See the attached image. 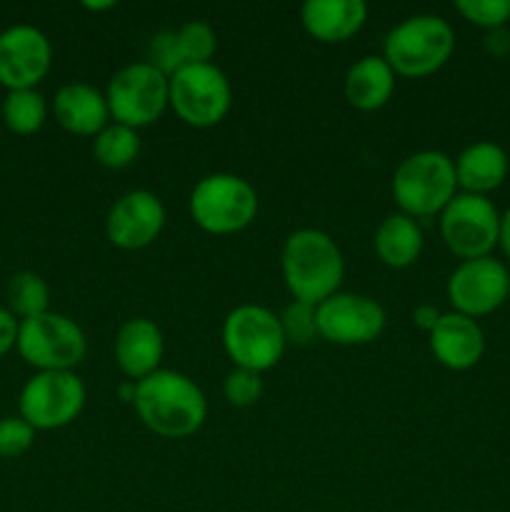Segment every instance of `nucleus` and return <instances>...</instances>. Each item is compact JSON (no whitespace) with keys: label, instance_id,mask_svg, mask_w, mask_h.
Listing matches in <instances>:
<instances>
[{"label":"nucleus","instance_id":"obj_1","mask_svg":"<svg viewBox=\"0 0 510 512\" xmlns=\"http://www.w3.org/2000/svg\"><path fill=\"white\" fill-rule=\"evenodd\" d=\"M133 408L150 433L168 440L198 433L208 418V400L200 385L185 373L165 368L135 383Z\"/></svg>","mask_w":510,"mask_h":512},{"label":"nucleus","instance_id":"obj_2","mask_svg":"<svg viewBox=\"0 0 510 512\" xmlns=\"http://www.w3.org/2000/svg\"><path fill=\"white\" fill-rule=\"evenodd\" d=\"M283 280L298 303L320 305L340 293L345 258L340 245L325 230L300 228L288 235L280 255Z\"/></svg>","mask_w":510,"mask_h":512},{"label":"nucleus","instance_id":"obj_3","mask_svg":"<svg viewBox=\"0 0 510 512\" xmlns=\"http://www.w3.org/2000/svg\"><path fill=\"white\" fill-rule=\"evenodd\" d=\"M453 48L455 33L448 20L433 13H418L385 35L383 58L395 75L425 78L448 63Z\"/></svg>","mask_w":510,"mask_h":512},{"label":"nucleus","instance_id":"obj_4","mask_svg":"<svg viewBox=\"0 0 510 512\" xmlns=\"http://www.w3.org/2000/svg\"><path fill=\"white\" fill-rule=\"evenodd\" d=\"M458 178L455 160L440 150H418L400 160L393 173V198L410 218H430L443 213L455 198Z\"/></svg>","mask_w":510,"mask_h":512},{"label":"nucleus","instance_id":"obj_5","mask_svg":"<svg viewBox=\"0 0 510 512\" xmlns=\"http://www.w3.org/2000/svg\"><path fill=\"white\" fill-rule=\"evenodd\" d=\"M283 325L280 315L265 305L245 303L230 310L223 320V348L235 368L253 370L263 375L275 368L285 353Z\"/></svg>","mask_w":510,"mask_h":512},{"label":"nucleus","instance_id":"obj_6","mask_svg":"<svg viewBox=\"0 0 510 512\" xmlns=\"http://www.w3.org/2000/svg\"><path fill=\"white\" fill-rule=\"evenodd\" d=\"M190 218L210 235H233L258 215V193L235 173H213L198 180L188 200Z\"/></svg>","mask_w":510,"mask_h":512},{"label":"nucleus","instance_id":"obj_7","mask_svg":"<svg viewBox=\"0 0 510 512\" xmlns=\"http://www.w3.org/2000/svg\"><path fill=\"white\" fill-rule=\"evenodd\" d=\"M105 100L113 123L148 128L170 105V78L148 60L130 63L110 78Z\"/></svg>","mask_w":510,"mask_h":512},{"label":"nucleus","instance_id":"obj_8","mask_svg":"<svg viewBox=\"0 0 510 512\" xmlns=\"http://www.w3.org/2000/svg\"><path fill=\"white\" fill-rule=\"evenodd\" d=\"M15 350L38 373L73 370L75 365L83 363L88 353V340L73 318L48 310L35 318L20 320Z\"/></svg>","mask_w":510,"mask_h":512},{"label":"nucleus","instance_id":"obj_9","mask_svg":"<svg viewBox=\"0 0 510 512\" xmlns=\"http://www.w3.org/2000/svg\"><path fill=\"white\" fill-rule=\"evenodd\" d=\"M88 390L75 370L35 373L20 390V418L35 430H60L83 413Z\"/></svg>","mask_w":510,"mask_h":512},{"label":"nucleus","instance_id":"obj_10","mask_svg":"<svg viewBox=\"0 0 510 512\" xmlns=\"http://www.w3.org/2000/svg\"><path fill=\"white\" fill-rule=\"evenodd\" d=\"M233 105L230 80L218 65H185L170 75V108L190 128H213Z\"/></svg>","mask_w":510,"mask_h":512},{"label":"nucleus","instance_id":"obj_11","mask_svg":"<svg viewBox=\"0 0 510 512\" xmlns=\"http://www.w3.org/2000/svg\"><path fill=\"white\" fill-rule=\"evenodd\" d=\"M440 235L458 258H485L500 243L498 208L488 195L458 193L440 213Z\"/></svg>","mask_w":510,"mask_h":512},{"label":"nucleus","instance_id":"obj_12","mask_svg":"<svg viewBox=\"0 0 510 512\" xmlns=\"http://www.w3.org/2000/svg\"><path fill=\"white\" fill-rule=\"evenodd\" d=\"M318 335L333 345H368L383 335L385 310L378 300L358 293H335L315 305Z\"/></svg>","mask_w":510,"mask_h":512},{"label":"nucleus","instance_id":"obj_13","mask_svg":"<svg viewBox=\"0 0 510 512\" xmlns=\"http://www.w3.org/2000/svg\"><path fill=\"white\" fill-rule=\"evenodd\" d=\"M510 273L500 260L475 258L463 260L448 278V300L455 313L480 318L498 310L508 300Z\"/></svg>","mask_w":510,"mask_h":512},{"label":"nucleus","instance_id":"obj_14","mask_svg":"<svg viewBox=\"0 0 510 512\" xmlns=\"http://www.w3.org/2000/svg\"><path fill=\"white\" fill-rule=\"evenodd\" d=\"M53 65L50 38L35 25H13L0 33V85L5 90H33Z\"/></svg>","mask_w":510,"mask_h":512},{"label":"nucleus","instance_id":"obj_15","mask_svg":"<svg viewBox=\"0 0 510 512\" xmlns=\"http://www.w3.org/2000/svg\"><path fill=\"white\" fill-rule=\"evenodd\" d=\"M165 218V205L158 195L150 190H128L110 205L105 235L120 250H143L163 233Z\"/></svg>","mask_w":510,"mask_h":512},{"label":"nucleus","instance_id":"obj_16","mask_svg":"<svg viewBox=\"0 0 510 512\" xmlns=\"http://www.w3.org/2000/svg\"><path fill=\"white\" fill-rule=\"evenodd\" d=\"M113 353L120 373L133 383H140L155 370H160L165 355L163 330L150 318L125 320L115 335Z\"/></svg>","mask_w":510,"mask_h":512},{"label":"nucleus","instance_id":"obj_17","mask_svg":"<svg viewBox=\"0 0 510 512\" xmlns=\"http://www.w3.org/2000/svg\"><path fill=\"white\" fill-rule=\"evenodd\" d=\"M433 358L448 370H470L485 353V335L473 318L460 313H443L428 333Z\"/></svg>","mask_w":510,"mask_h":512},{"label":"nucleus","instance_id":"obj_18","mask_svg":"<svg viewBox=\"0 0 510 512\" xmlns=\"http://www.w3.org/2000/svg\"><path fill=\"white\" fill-rule=\"evenodd\" d=\"M300 20L310 38L320 43H345L363 30L368 5L363 0H308L300 10Z\"/></svg>","mask_w":510,"mask_h":512},{"label":"nucleus","instance_id":"obj_19","mask_svg":"<svg viewBox=\"0 0 510 512\" xmlns=\"http://www.w3.org/2000/svg\"><path fill=\"white\" fill-rule=\"evenodd\" d=\"M55 120L73 135L95 138L110 123V110L105 93L90 83H68L55 93Z\"/></svg>","mask_w":510,"mask_h":512},{"label":"nucleus","instance_id":"obj_20","mask_svg":"<svg viewBox=\"0 0 510 512\" xmlns=\"http://www.w3.org/2000/svg\"><path fill=\"white\" fill-rule=\"evenodd\" d=\"M395 78L383 55H363L345 73V100L363 113L385 108L395 93Z\"/></svg>","mask_w":510,"mask_h":512},{"label":"nucleus","instance_id":"obj_21","mask_svg":"<svg viewBox=\"0 0 510 512\" xmlns=\"http://www.w3.org/2000/svg\"><path fill=\"white\" fill-rule=\"evenodd\" d=\"M508 175V153L498 143L478 140L468 145L455 160V178L463 193L488 195L500 188Z\"/></svg>","mask_w":510,"mask_h":512},{"label":"nucleus","instance_id":"obj_22","mask_svg":"<svg viewBox=\"0 0 510 512\" xmlns=\"http://www.w3.org/2000/svg\"><path fill=\"white\" fill-rule=\"evenodd\" d=\"M423 245V228H420L418 220L405 213L388 215L378 225L373 238V248L378 258L383 260V265L393 270H403L418 263Z\"/></svg>","mask_w":510,"mask_h":512},{"label":"nucleus","instance_id":"obj_23","mask_svg":"<svg viewBox=\"0 0 510 512\" xmlns=\"http://www.w3.org/2000/svg\"><path fill=\"white\" fill-rule=\"evenodd\" d=\"M3 123L15 135H35L48 120V103L38 88L10 90L3 100Z\"/></svg>","mask_w":510,"mask_h":512},{"label":"nucleus","instance_id":"obj_24","mask_svg":"<svg viewBox=\"0 0 510 512\" xmlns=\"http://www.w3.org/2000/svg\"><path fill=\"white\" fill-rule=\"evenodd\" d=\"M93 155L103 168L123 170L135 163L140 155V135L138 130L120 123H108L93 138Z\"/></svg>","mask_w":510,"mask_h":512},{"label":"nucleus","instance_id":"obj_25","mask_svg":"<svg viewBox=\"0 0 510 512\" xmlns=\"http://www.w3.org/2000/svg\"><path fill=\"white\" fill-rule=\"evenodd\" d=\"M170 43H173L175 65L180 70L185 65L210 63L218 50V35H215L213 25L205 20H190L183 28L170 30Z\"/></svg>","mask_w":510,"mask_h":512},{"label":"nucleus","instance_id":"obj_26","mask_svg":"<svg viewBox=\"0 0 510 512\" xmlns=\"http://www.w3.org/2000/svg\"><path fill=\"white\" fill-rule=\"evenodd\" d=\"M5 298H8V310L18 320L35 318V315H43L50 310V288L45 283L43 275L33 273V270H20L10 278L8 290H5Z\"/></svg>","mask_w":510,"mask_h":512},{"label":"nucleus","instance_id":"obj_27","mask_svg":"<svg viewBox=\"0 0 510 512\" xmlns=\"http://www.w3.org/2000/svg\"><path fill=\"white\" fill-rule=\"evenodd\" d=\"M280 325H283V333L288 343H298V345H308L313 343L318 335V318H315V305L308 303H293L283 310L280 315Z\"/></svg>","mask_w":510,"mask_h":512},{"label":"nucleus","instance_id":"obj_28","mask_svg":"<svg viewBox=\"0 0 510 512\" xmlns=\"http://www.w3.org/2000/svg\"><path fill=\"white\" fill-rule=\"evenodd\" d=\"M223 395L233 408H253L263 398V375L245 368H233L225 375Z\"/></svg>","mask_w":510,"mask_h":512},{"label":"nucleus","instance_id":"obj_29","mask_svg":"<svg viewBox=\"0 0 510 512\" xmlns=\"http://www.w3.org/2000/svg\"><path fill=\"white\" fill-rule=\"evenodd\" d=\"M455 10L478 28H505L510 20V0H455Z\"/></svg>","mask_w":510,"mask_h":512},{"label":"nucleus","instance_id":"obj_30","mask_svg":"<svg viewBox=\"0 0 510 512\" xmlns=\"http://www.w3.org/2000/svg\"><path fill=\"white\" fill-rule=\"evenodd\" d=\"M35 433L38 430L33 425L25 423L20 415H8L0 418V458L13 460L28 453L35 443Z\"/></svg>","mask_w":510,"mask_h":512},{"label":"nucleus","instance_id":"obj_31","mask_svg":"<svg viewBox=\"0 0 510 512\" xmlns=\"http://www.w3.org/2000/svg\"><path fill=\"white\" fill-rule=\"evenodd\" d=\"M18 328L20 320L8 308L0 305V358H5L15 348V343H18Z\"/></svg>","mask_w":510,"mask_h":512},{"label":"nucleus","instance_id":"obj_32","mask_svg":"<svg viewBox=\"0 0 510 512\" xmlns=\"http://www.w3.org/2000/svg\"><path fill=\"white\" fill-rule=\"evenodd\" d=\"M485 48L495 55V58H503V55L510 53V33L505 28L488 30L485 35Z\"/></svg>","mask_w":510,"mask_h":512},{"label":"nucleus","instance_id":"obj_33","mask_svg":"<svg viewBox=\"0 0 510 512\" xmlns=\"http://www.w3.org/2000/svg\"><path fill=\"white\" fill-rule=\"evenodd\" d=\"M440 315H443V313H440L435 305L423 303V305H418V308L413 310V323L418 325L420 330H425V333H430V330L435 328V323L440 320Z\"/></svg>","mask_w":510,"mask_h":512},{"label":"nucleus","instance_id":"obj_34","mask_svg":"<svg viewBox=\"0 0 510 512\" xmlns=\"http://www.w3.org/2000/svg\"><path fill=\"white\" fill-rule=\"evenodd\" d=\"M500 245H503L505 255L510 258V208H508V213L500 218Z\"/></svg>","mask_w":510,"mask_h":512},{"label":"nucleus","instance_id":"obj_35","mask_svg":"<svg viewBox=\"0 0 510 512\" xmlns=\"http://www.w3.org/2000/svg\"><path fill=\"white\" fill-rule=\"evenodd\" d=\"M118 395H120V400H125V403L133 405V400H135V383H133V380H125V383L118 388Z\"/></svg>","mask_w":510,"mask_h":512},{"label":"nucleus","instance_id":"obj_36","mask_svg":"<svg viewBox=\"0 0 510 512\" xmlns=\"http://www.w3.org/2000/svg\"><path fill=\"white\" fill-rule=\"evenodd\" d=\"M85 10H93V13H103V10H113V0H105V3H83Z\"/></svg>","mask_w":510,"mask_h":512},{"label":"nucleus","instance_id":"obj_37","mask_svg":"<svg viewBox=\"0 0 510 512\" xmlns=\"http://www.w3.org/2000/svg\"><path fill=\"white\" fill-rule=\"evenodd\" d=\"M508 298H510V288H508Z\"/></svg>","mask_w":510,"mask_h":512}]
</instances>
